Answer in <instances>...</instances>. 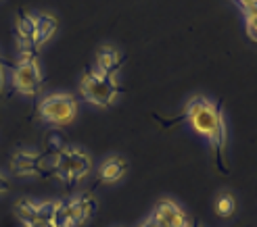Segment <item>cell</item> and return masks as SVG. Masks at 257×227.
I'll return each instance as SVG.
<instances>
[{"mask_svg": "<svg viewBox=\"0 0 257 227\" xmlns=\"http://www.w3.org/2000/svg\"><path fill=\"white\" fill-rule=\"evenodd\" d=\"M96 200L94 196L86 192L80 194L78 198H71L67 202H63L61 206V227H82L96 212Z\"/></svg>", "mask_w": 257, "mask_h": 227, "instance_id": "cell-6", "label": "cell"}, {"mask_svg": "<svg viewBox=\"0 0 257 227\" xmlns=\"http://www.w3.org/2000/svg\"><path fill=\"white\" fill-rule=\"evenodd\" d=\"M48 156L44 152L32 150H17L11 158V173L19 178H48L53 173V165H46Z\"/></svg>", "mask_w": 257, "mask_h": 227, "instance_id": "cell-7", "label": "cell"}, {"mask_svg": "<svg viewBox=\"0 0 257 227\" xmlns=\"http://www.w3.org/2000/svg\"><path fill=\"white\" fill-rule=\"evenodd\" d=\"M34 34H36V17H32L28 10L17 12V28H15V38L23 46L21 50H34ZM38 52V50H36Z\"/></svg>", "mask_w": 257, "mask_h": 227, "instance_id": "cell-10", "label": "cell"}, {"mask_svg": "<svg viewBox=\"0 0 257 227\" xmlns=\"http://www.w3.org/2000/svg\"><path fill=\"white\" fill-rule=\"evenodd\" d=\"M32 227H57V225H53V223H36Z\"/></svg>", "mask_w": 257, "mask_h": 227, "instance_id": "cell-21", "label": "cell"}, {"mask_svg": "<svg viewBox=\"0 0 257 227\" xmlns=\"http://www.w3.org/2000/svg\"><path fill=\"white\" fill-rule=\"evenodd\" d=\"M44 146H46L44 154H46L48 158H53V160H55L59 154H63V152H65V150L69 148L65 134L59 132L57 128H55V130H50V132L44 136Z\"/></svg>", "mask_w": 257, "mask_h": 227, "instance_id": "cell-14", "label": "cell"}, {"mask_svg": "<svg viewBox=\"0 0 257 227\" xmlns=\"http://www.w3.org/2000/svg\"><path fill=\"white\" fill-rule=\"evenodd\" d=\"M234 2L242 8V12H247V10H251L253 6H257V0H234Z\"/></svg>", "mask_w": 257, "mask_h": 227, "instance_id": "cell-17", "label": "cell"}, {"mask_svg": "<svg viewBox=\"0 0 257 227\" xmlns=\"http://www.w3.org/2000/svg\"><path fill=\"white\" fill-rule=\"evenodd\" d=\"M38 112L46 123L55 125V128H63V125L73 123L78 117V100L71 94H50L42 98Z\"/></svg>", "mask_w": 257, "mask_h": 227, "instance_id": "cell-5", "label": "cell"}, {"mask_svg": "<svg viewBox=\"0 0 257 227\" xmlns=\"http://www.w3.org/2000/svg\"><path fill=\"white\" fill-rule=\"evenodd\" d=\"M9 188H11L9 180L5 178V175H3V173H0V194H3V192H7V190H9Z\"/></svg>", "mask_w": 257, "mask_h": 227, "instance_id": "cell-18", "label": "cell"}, {"mask_svg": "<svg viewBox=\"0 0 257 227\" xmlns=\"http://www.w3.org/2000/svg\"><path fill=\"white\" fill-rule=\"evenodd\" d=\"M234 210H236V198H234V194L222 192L220 196L215 198V215L217 217H224V219L232 217Z\"/></svg>", "mask_w": 257, "mask_h": 227, "instance_id": "cell-15", "label": "cell"}, {"mask_svg": "<svg viewBox=\"0 0 257 227\" xmlns=\"http://www.w3.org/2000/svg\"><path fill=\"white\" fill-rule=\"evenodd\" d=\"M125 62V58L111 46H102L96 52V73L105 78H115V73Z\"/></svg>", "mask_w": 257, "mask_h": 227, "instance_id": "cell-9", "label": "cell"}, {"mask_svg": "<svg viewBox=\"0 0 257 227\" xmlns=\"http://www.w3.org/2000/svg\"><path fill=\"white\" fill-rule=\"evenodd\" d=\"M36 50H21L17 65L13 67V88L23 96H36L42 88V73L36 60Z\"/></svg>", "mask_w": 257, "mask_h": 227, "instance_id": "cell-4", "label": "cell"}, {"mask_svg": "<svg viewBox=\"0 0 257 227\" xmlns=\"http://www.w3.org/2000/svg\"><path fill=\"white\" fill-rule=\"evenodd\" d=\"M195 227H199V225H195Z\"/></svg>", "mask_w": 257, "mask_h": 227, "instance_id": "cell-22", "label": "cell"}, {"mask_svg": "<svg viewBox=\"0 0 257 227\" xmlns=\"http://www.w3.org/2000/svg\"><path fill=\"white\" fill-rule=\"evenodd\" d=\"M121 92L123 90L119 88L115 78H105V75H98L96 71H90V69H86V73L80 80V94L84 96V100L100 108L111 106Z\"/></svg>", "mask_w": 257, "mask_h": 227, "instance_id": "cell-2", "label": "cell"}, {"mask_svg": "<svg viewBox=\"0 0 257 227\" xmlns=\"http://www.w3.org/2000/svg\"><path fill=\"white\" fill-rule=\"evenodd\" d=\"M59 28V21L57 17L53 15H46V12H42V15L36 17V34H34V50H38L40 46H44L50 36H53Z\"/></svg>", "mask_w": 257, "mask_h": 227, "instance_id": "cell-11", "label": "cell"}, {"mask_svg": "<svg viewBox=\"0 0 257 227\" xmlns=\"http://www.w3.org/2000/svg\"><path fill=\"white\" fill-rule=\"evenodd\" d=\"M90 169H92V160H90L88 152L82 148H73V146H69L65 152L59 154L53 160L55 178H59L67 188L82 182L90 173Z\"/></svg>", "mask_w": 257, "mask_h": 227, "instance_id": "cell-3", "label": "cell"}, {"mask_svg": "<svg viewBox=\"0 0 257 227\" xmlns=\"http://www.w3.org/2000/svg\"><path fill=\"white\" fill-rule=\"evenodd\" d=\"M15 215L25 227L40 223V202H34L30 198H21L15 202Z\"/></svg>", "mask_w": 257, "mask_h": 227, "instance_id": "cell-13", "label": "cell"}, {"mask_svg": "<svg viewBox=\"0 0 257 227\" xmlns=\"http://www.w3.org/2000/svg\"><path fill=\"white\" fill-rule=\"evenodd\" d=\"M151 217L155 219L161 227H195L186 212L180 208L174 200H168V198L159 200Z\"/></svg>", "mask_w": 257, "mask_h": 227, "instance_id": "cell-8", "label": "cell"}, {"mask_svg": "<svg viewBox=\"0 0 257 227\" xmlns=\"http://www.w3.org/2000/svg\"><path fill=\"white\" fill-rule=\"evenodd\" d=\"M155 119L163 123V128H172V125L178 123H190V128L209 142L217 171L222 175H230L226 162V123L222 108L215 102H211L205 96H195L184 106L182 115H178L176 119H161L159 115H155Z\"/></svg>", "mask_w": 257, "mask_h": 227, "instance_id": "cell-1", "label": "cell"}, {"mask_svg": "<svg viewBox=\"0 0 257 227\" xmlns=\"http://www.w3.org/2000/svg\"><path fill=\"white\" fill-rule=\"evenodd\" d=\"M140 227H161V225H159L155 219H153V217H149V219H147L143 225H140Z\"/></svg>", "mask_w": 257, "mask_h": 227, "instance_id": "cell-19", "label": "cell"}, {"mask_svg": "<svg viewBox=\"0 0 257 227\" xmlns=\"http://www.w3.org/2000/svg\"><path fill=\"white\" fill-rule=\"evenodd\" d=\"M3 86H5V75H3V65H0V94H3Z\"/></svg>", "mask_w": 257, "mask_h": 227, "instance_id": "cell-20", "label": "cell"}, {"mask_svg": "<svg viewBox=\"0 0 257 227\" xmlns=\"http://www.w3.org/2000/svg\"><path fill=\"white\" fill-rule=\"evenodd\" d=\"M127 160L121 158V156H111L107 158L105 162L100 165V182H105V184H115V182H119L123 175L127 173Z\"/></svg>", "mask_w": 257, "mask_h": 227, "instance_id": "cell-12", "label": "cell"}, {"mask_svg": "<svg viewBox=\"0 0 257 227\" xmlns=\"http://www.w3.org/2000/svg\"><path fill=\"white\" fill-rule=\"evenodd\" d=\"M245 19H247V36L253 42H257V6L245 12Z\"/></svg>", "mask_w": 257, "mask_h": 227, "instance_id": "cell-16", "label": "cell"}]
</instances>
